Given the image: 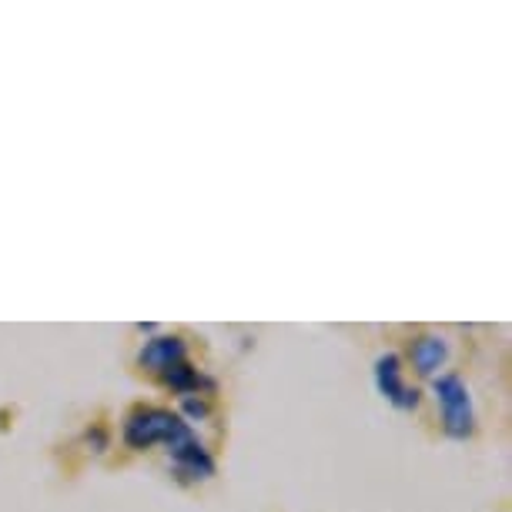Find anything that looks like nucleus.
Listing matches in <instances>:
<instances>
[{
	"label": "nucleus",
	"mask_w": 512,
	"mask_h": 512,
	"mask_svg": "<svg viewBox=\"0 0 512 512\" xmlns=\"http://www.w3.org/2000/svg\"><path fill=\"white\" fill-rule=\"evenodd\" d=\"M436 395L442 402V412H446L449 436H466L472 429V402H469L466 385H462L456 375H449V379L436 382Z\"/></svg>",
	"instance_id": "nucleus-1"
},
{
	"label": "nucleus",
	"mask_w": 512,
	"mask_h": 512,
	"mask_svg": "<svg viewBox=\"0 0 512 512\" xmlns=\"http://www.w3.org/2000/svg\"><path fill=\"white\" fill-rule=\"evenodd\" d=\"M181 355H185V345H181L178 338H154L148 349H144L141 362L154 365V369H175L181 362Z\"/></svg>",
	"instance_id": "nucleus-3"
},
{
	"label": "nucleus",
	"mask_w": 512,
	"mask_h": 512,
	"mask_svg": "<svg viewBox=\"0 0 512 512\" xmlns=\"http://www.w3.org/2000/svg\"><path fill=\"white\" fill-rule=\"evenodd\" d=\"M442 359H446V345H442V338H422L419 345L412 349V362H415V369L419 372H436Z\"/></svg>",
	"instance_id": "nucleus-4"
},
{
	"label": "nucleus",
	"mask_w": 512,
	"mask_h": 512,
	"mask_svg": "<svg viewBox=\"0 0 512 512\" xmlns=\"http://www.w3.org/2000/svg\"><path fill=\"white\" fill-rule=\"evenodd\" d=\"M375 379H379V389L389 395L395 405H402V409L415 405V389H405L402 369H399V359H395V355H389V359L379 362V369H375Z\"/></svg>",
	"instance_id": "nucleus-2"
}]
</instances>
